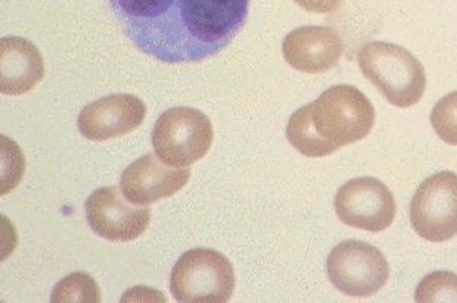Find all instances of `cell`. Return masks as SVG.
Returning <instances> with one entry per match:
<instances>
[{
  "label": "cell",
  "mask_w": 457,
  "mask_h": 303,
  "mask_svg": "<svg viewBox=\"0 0 457 303\" xmlns=\"http://www.w3.org/2000/svg\"><path fill=\"white\" fill-rule=\"evenodd\" d=\"M53 302H95L101 300L99 288L87 273H72L54 288Z\"/></svg>",
  "instance_id": "14"
},
{
  "label": "cell",
  "mask_w": 457,
  "mask_h": 303,
  "mask_svg": "<svg viewBox=\"0 0 457 303\" xmlns=\"http://www.w3.org/2000/svg\"><path fill=\"white\" fill-rule=\"evenodd\" d=\"M213 128L208 116L191 107H174L162 113L153 128L151 142L162 162L187 168L208 154Z\"/></svg>",
  "instance_id": "5"
},
{
  "label": "cell",
  "mask_w": 457,
  "mask_h": 303,
  "mask_svg": "<svg viewBox=\"0 0 457 303\" xmlns=\"http://www.w3.org/2000/svg\"><path fill=\"white\" fill-rule=\"evenodd\" d=\"M334 208L343 225L374 233L389 229L396 215L394 193L374 177L353 178L343 184Z\"/></svg>",
  "instance_id": "8"
},
{
  "label": "cell",
  "mask_w": 457,
  "mask_h": 303,
  "mask_svg": "<svg viewBox=\"0 0 457 303\" xmlns=\"http://www.w3.org/2000/svg\"><path fill=\"white\" fill-rule=\"evenodd\" d=\"M189 177L191 169L170 167L157 154L148 152L125 168L120 176V191L131 203L150 206L185 188Z\"/></svg>",
  "instance_id": "11"
},
{
  "label": "cell",
  "mask_w": 457,
  "mask_h": 303,
  "mask_svg": "<svg viewBox=\"0 0 457 303\" xmlns=\"http://www.w3.org/2000/svg\"><path fill=\"white\" fill-rule=\"evenodd\" d=\"M416 302H457V274L435 272L427 274L416 288Z\"/></svg>",
  "instance_id": "15"
},
{
  "label": "cell",
  "mask_w": 457,
  "mask_h": 303,
  "mask_svg": "<svg viewBox=\"0 0 457 303\" xmlns=\"http://www.w3.org/2000/svg\"><path fill=\"white\" fill-rule=\"evenodd\" d=\"M430 120L437 136L448 145L457 147V92L437 101L431 111Z\"/></svg>",
  "instance_id": "16"
},
{
  "label": "cell",
  "mask_w": 457,
  "mask_h": 303,
  "mask_svg": "<svg viewBox=\"0 0 457 303\" xmlns=\"http://www.w3.org/2000/svg\"><path fill=\"white\" fill-rule=\"evenodd\" d=\"M411 227L430 242L457 235V174L441 171L426 178L411 203Z\"/></svg>",
  "instance_id": "7"
},
{
  "label": "cell",
  "mask_w": 457,
  "mask_h": 303,
  "mask_svg": "<svg viewBox=\"0 0 457 303\" xmlns=\"http://www.w3.org/2000/svg\"><path fill=\"white\" fill-rule=\"evenodd\" d=\"M287 63L303 74H323L336 68L343 55V40L329 27H301L282 42Z\"/></svg>",
  "instance_id": "12"
},
{
  "label": "cell",
  "mask_w": 457,
  "mask_h": 303,
  "mask_svg": "<svg viewBox=\"0 0 457 303\" xmlns=\"http://www.w3.org/2000/svg\"><path fill=\"white\" fill-rule=\"evenodd\" d=\"M329 281L338 291L353 298L378 293L389 279V264L383 251L363 241H343L327 261Z\"/></svg>",
  "instance_id": "6"
},
{
  "label": "cell",
  "mask_w": 457,
  "mask_h": 303,
  "mask_svg": "<svg viewBox=\"0 0 457 303\" xmlns=\"http://www.w3.org/2000/svg\"><path fill=\"white\" fill-rule=\"evenodd\" d=\"M170 288L177 302H228L235 290L234 266L220 251L193 249L176 262Z\"/></svg>",
  "instance_id": "4"
},
{
  "label": "cell",
  "mask_w": 457,
  "mask_h": 303,
  "mask_svg": "<svg viewBox=\"0 0 457 303\" xmlns=\"http://www.w3.org/2000/svg\"><path fill=\"white\" fill-rule=\"evenodd\" d=\"M357 60L361 74L390 104L409 109L424 96L426 70L421 61L405 47L395 43H366L360 49Z\"/></svg>",
  "instance_id": "3"
},
{
  "label": "cell",
  "mask_w": 457,
  "mask_h": 303,
  "mask_svg": "<svg viewBox=\"0 0 457 303\" xmlns=\"http://www.w3.org/2000/svg\"><path fill=\"white\" fill-rule=\"evenodd\" d=\"M146 105L135 94H116L86 105L79 116V130L88 141H110L142 126Z\"/></svg>",
  "instance_id": "10"
},
{
  "label": "cell",
  "mask_w": 457,
  "mask_h": 303,
  "mask_svg": "<svg viewBox=\"0 0 457 303\" xmlns=\"http://www.w3.org/2000/svg\"><path fill=\"white\" fill-rule=\"evenodd\" d=\"M250 0H110L125 37L167 64L198 63L232 43Z\"/></svg>",
  "instance_id": "1"
},
{
  "label": "cell",
  "mask_w": 457,
  "mask_h": 303,
  "mask_svg": "<svg viewBox=\"0 0 457 303\" xmlns=\"http://www.w3.org/2000/svg\"><path fill=\"white\" fill-rule=\"evenodd\" d=\"M45 75V64L36 45L23 37L0 40V92L10 96L28 94Z\"/></svg>",
  "instance_id": "13"
},
{
  "label": "cell",
  "mask_w": 457,
  "mask_h": 303,
  "mask_svg": "<svg viewBox=\"0 0 457 303\" xmlns=\"http://www.w3.org/2000/svg\"><path fill=\"white\" fill-rule=\"evenodd\" d=\"M295 2L301 6L302 10L316 12V14L333 12L343 4V0H295Z\"/></svg>",
  "instance_id": "17"
},
{
  "label": "cell",
  "mask_w": 457,
  "mask_h": 303,
  "mask_svg": "<svg viewBox=\"0 0 457 303\" xmlns=\"http://www.w3.org/2000/svg\"><path fill=\"white\" fill-rule=\"evenodd\" d=\"M84 208L90 229L113 242L137 240L150 225V209L135 206L116 186L96 189Z\"/></svg>",
  "instance_id": "9"
},
{
  "label": "cell",
  "mask_w": 457,
  "mask_h": 303,
  "mask_svg": "<svg viewBox=\"0 0 457 303\" xmlns=\"http://www.w3.org/2000/svg\"><path fill=\"white\" fill-rule=\"evenodd\" d=\"M374 124V105L366 94L340 84L291 115L287 139L303 156L319 159L361 141Z\"/></svg>",
  "instance_id": "2"
}]
</instances>
